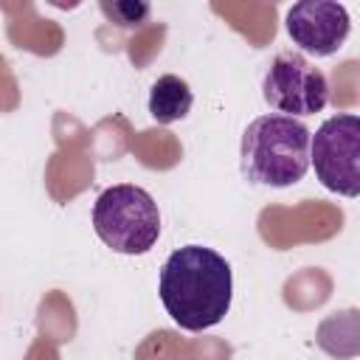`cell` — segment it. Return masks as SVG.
Here are the masks:
<instances>
[{"label":"cell","instance_id":"1","mask_svg":"<svg viewBox=\"0 0 360 360\" xmlns=\"http://www.w3.org/2000/svg\"><path fill=\"white\" fill-rule=\"evenodd\" d=\"M158 292L166 315L186 332L217 326L233 298V276L225 256L205 245H183L160 267Z\"/></svg>","mask_w":360,"mask_h":360},{"label":"cell","instance_id":"2","mask_svg":"<svg viewBox=\"0 0 360 360\" xmlns=\"http://www.w3.org/2000/svg\"><path fill=\"white\" fill-rule=\"evenodd\" d=\"M309 129L290 115H259L242 132L239 172L253 186L287 188L309 169Z\"/></svg>","mask_w":360,"mask_h":360},{"label":"cell","instance_id":"3","mask_svg":"<svg viewBox=\"0 0 360 360\" xmlns=\"http://www.w3.org/2000/svg\"><path fill=\"white\" fill-rule=\"evenodd\" d=\"M96 236L124 256H143L158 245L160 211L152 194L132 183L110 186L93 205Z\"/></svg>","mask_w":360,"mask_h":360},{"label":"cell","instance_id":"4","mask_svg":"<svg viewBox=\"0 0 360 360\" xmlns=\"http://www.w3.org/2000/svg\"><path fill=\"white\" fill-rule=\"evenodd\" d=\"M309 166L323 188L340 197L360 194V118L338 112L309 135Z\"/></svg>","mask_w":360,"mask_h":360},{"label":"cell","instance_id":"5","mask_svg":"<svg viewBox=\"0 0 360 360\" xmlns=\"http://www.w3.org/2000/svg\"><path fill=\"white\" fill-rule=\"evenodd\" d=\"M262 96L278 115H315L329 101V82L304 53L281 51L264 73Z\"/></svg>","mask_w":360,"mask_h":360},{"label":"cell","instance_id":"6","mask_svg":"<svg viewBox=\"0 0 360 360\" xmlns=\"http://www.w3.org/2000/svg\"><path fill=\"white\" fill-rule=\"evenodd\" d=\"M290 39L312 56H332L343 48L352 20L346 6L332 0H301L284 17Z\"/></svg>","mask_w":360,"mask_h":360},{"label":"cell","instance_id":"7","mask_svg":"<svg viewBox=\"0 0 360 360\" xmlns=\"http://www.w3.org/2000/svg\"><path fill=\"white\" fill-rule=\"evenodd\" d=\"M191 104H194V93H191L188 82L174 73H166V76H158V82L152 84L146 107H149L152 121L174 124L191 112Z\"/></svg>","mask_w":360,"mask_h":360},{"label":"cell","instance_id":"8","mask_svg":"<svg viewBox=\"0 0 360 360\" xmlns=\"http://www.w3.org/2000/svg\"><path fill=\"white\" fill-rule=\"evenodd\" d=\"M101 11L107 14V20L110 22H115V25H121V28H141L146 20H149V14H152V8H149V3H132V0H104L101 3Z\"/></svg>","mask_w":360,"mask_h":360}]
</instances>
